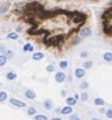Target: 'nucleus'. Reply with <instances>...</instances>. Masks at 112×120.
<instances>
[{
  "mask_svg": "<svg viewBox=\"0 0 112 120\" xmlns=\"http://www.w3.org/2000/svg\"><path fill=\"white\" fill-rule=\"evenodd\" d=\"M44 9H45L44 5L41 4V3H37V2H31V3H27V4L24 6L23 11H26L25 13H31V12H34L35 14H37L38 11H41V10H44Z\"/></svg>",
  "mask_w": 112,
  "mask_h": 120,
  "instance_id": "obj_1",
  "label": "nucleus"
},
{
  "mask_svg": "<svg viewBox=\"0 0 112 120\" xmlns=\"http://www.w3.org/2000/svg\"><path fill=\"white\" fill-rule=\"evenodd\" d=\"M27 33L30 35H38L41 33H50V31L47 30V29H37V28H29L27 30Z\"/></svg>",
  "mask_w": 112,
  "mask_h": 120,
  "instance_id": "obj_2",
  "label": "nucleus"
},
{
  "mask_svg": "<svg viewBox=\"0 0 112 120\" xmlns=\"http://www.w3.org/2000/svg\"><path fill=\"white\" fill-rule=\"evenodd\" d=\"M66 74L65 73H63V72H58L57 74H56L55 76V79H56V81H57L58 83H63L66 80Z\"/></svg>",
  "mask_w": 112,
  "mask_h": 120,
  "instance_id": "obj_3",
  "label": "nucleus"
},
{
  "mask_svg": "<svg viewBox=\"0 0 112 120\" xmlns=\"http://www.w3.org/2000/svg\"><path fill=\"white\" fill-rule=\"evenodd\" d=\"M10 103L12 105L16 106V107H25V103L20 101V100H17V99H14V98H11L10 99Z\"/></svg>",
  "mask_w": 112,
  "mask_h": 120,
  "instance_id": "obj_4",
  "label": "nucleus"
},
{
  "mask_svg": "<svg viewBox=\"0 0 112 120\" xmlns=\"http://www.w3.org/2000/svg\"><path fill=\"white\" fill-rule=\"evenodd\" d=\"M85 76V70L83 68H77L75 70V77L78 79H81Z\"/></svg>",
  "mask_w": 112,
  "mask_h": 120,
  "instance_id": "obj_5",
  "label": "nucleus"
},
{
  "mask_svg": "<svg viewBox=\"0 0 112 120\" xmlns=\"http://www.w3.org/2000/svg\"><path fill=\"white\" fill-rule=\"evenodd\" d=\"M80 34L81 36H90L92 34V30L89 27H84L80 30Z\"/></svg>",
  "mask_w": 112,
  "mask_h": 120,
  "instance_id": "obj_6",
  "label": "nucleus"
},
{
  "mask_svg": "<svg viewBox=\"0 0 112 120\" xmlns=\"http://www.w3.org/2000/svg\"><path fill=\"white\" fill-rule=\"evenodd\" d=\"M72 111H73V108H72V106L68 105V106H65L64 108L61 109V113L63 115H68V114H71Z\"/></svg>",
  "mask_w": 112,
  "mask_h": 120,
  "instance_id": "obj_7",
  "label": "nucleus"
},
{
  "mask_svg": "<svg viewBox=\"0 0 112 120\" xmlns=\"http://www.w3.org/2000/svg\"><path fill=\"white\" fill-rule=\"evenodd\" d=\"M103 60L105 62H107V63L112 62V52H104L103 54Z\"/></svg>",
  "mask_w": 112,
  "mask_h": 120,
  "instance_id": "obj_8",
  "label": "nucleus"
},
{
  "mask_svg": "<svg viewBox=\"0 0 112 120\" xmlns=\"http://www.w3.org/2000/svg\"><path fill=\"white\" fill-rule=\"evenodd\" d=\"M66 103H67V105H70V106H74L77 104V99L75 97H68L66 99Z\"/></svg>",
  "mask_w": 112,
  "mask_h": 120,
  "instance_id": "obj_9",
  "label": "nucleus"
},
{
  "mask_svg": "<svg viewBox=\"0 0 112 120\" xmlns=\"http://www.w3.org/2000/svg\"><path fill=\"white\" fill-rule=\"evenodd\" d=\"M25 97L28 99H34L35 98V93L34 90H27L25 92Z\"/></svg>",
  "mask_w": 112,
  "mask_h": 120,
  "instance_id": "obj_10",
  "label": "nucleus"
},
{
  "mask_svg": "<svg viewBox=\"0 0 112 120\" xmlns=\"http://www.w3.org/2000/svg\"><path fill=\"white\" fill-rule=\"evenodd\" d=\"M45 55L42 54V52H35V54H34V56H32V60H34V61H39V60L44 59Z\"/></svg>",
  "mask_w": 112,
  "mask_h": 120,
  "instance_id": "obj_11",
  "label": "nucleus"
},
{
  "mask_svg": "<svg viewBox=\"0 0 112 120\" xmlns=\"http://www.w3.org/2000/svg\"><path fill=\"white\" fill-rule=\"evenodd\" d=\"M44 106H45V109L51 110L52 108V106H54V104H52V102L51 101V100H45V103H44Z\"/></svg>",
  "mask_w": 112,
  "mask_h": 120,
  "instance_id": "obj_12",
  "label": "nucleus"
},
{
  "mask_svg": "<svg viewBox=\"0 0 112 120\" xmlns=\"http://www.w3.org/2000/svg\"><path fill=\"white\" fill-rule=\"evenodd\" d=\"M104 100L102 98H95L94 99V104L96 106H103L104 105Z\"/></svg>",
  "mask_w": 112,
  "mask_h": 120,
  "instance_id": "obj_13",
  "label": "nucleus"
},
{
  "mask_svg": "<svg viewBox=\"0 0 112 120\" xmlns=\"http://www.w3.org/2000/svg\"><path fill=\"white\" fill-rule=\"evenodd\" d=\"M9 8V4H3L0 6V13H2V14H4L5 12H7Z\"/></svg>",
  "mask_w": 112,
  "mask_h": 120,
  "instance_id": "obj_14",
  "label": "nucleus"
},
{
  "mask_svg": "<svg viewBox=\"0 0 112 120\" xmlns=\"http://www.w3.org/2000/svg\"><path fill=\"white\" fill-rule=\"evenodd\" d=\"M23 51L24 52H32L34 51V46H32L30 44H25L23 46Z\"/></svg>",
  "mask_w": 112,
  "mask_h": 120,
  "instance_id": "obj_15",
  "label": "nucleus"
},
{
  "mask_svg": "<svg viewBox=\"0 0 112 120\" xmlns=\"http://www.w3.org/2000/svg\"><path fill=\"white\" fill-rule=\"evenodd\" d=\"M7 38L9 39H17L18 38V34L16 32H10L7 34Z\"/></svg>",
  "mask_w": 112,
  "mask_h": 120,
  "instance_id": "obj_16",
  "label": "nucleus"
},
{
  "mask_svg": "<svg viewBox=\"0 0 112 120\" xmlns=\"http://www.w3.org/2000/svg\"><path fill=\"white\" fill-rule=\"evenodd\" d=\"M16 77L17 76H16L15 73H12V72H9L6 74V78L8 80H14V79H16Z\"/></svg>",
  "mask_w": 112,
  "mask_h": 120,
  "instance_id": "obj_17",
  "label": "nucleus"
},
{
  "mask_svg": "<svg viewBox=\"0 0 112 120\" xmlns=\"http://www.w3.org/2000/svg\"><path fill=\"white\" fill-rule=\"evenodd\" d=\"M92 66H93V62H92V61H86L83 64L84 69H91Z\"/></svg>",
  "mask_w": 112,
  "mask_h": 120,
  "instance_id": "obj_18",
  "label": "nucleus"
},
{
  "mask_svg": "<svg viewBox=\"0 0 112 120\" xmlns=\"http://www.w3.org/2000/svg\"><path fill=\"white\" fill-rule=\"evenodd\" d=\"M59 66H60V68H61V69L66 70V69L68 68L69 64H68V62H67V61H61V62H60V64H59Z\"/></svg>",
  "mask_w": 112,
  "mask_h": 120,
  "instance_id": "obj_19",
  "label": "nucleus"
},
{
  "mask_svg": "<svg viewBox=\"0 0 112 120\" xmlns=\"http://www.w3.org/2000/svg\"><path fill=\"white\" fill-rule=\"evenodd\" d=\"M6 99H7V93H6V92H4V91L0 92V102H3V101H5Z\"/></svg>",
  "mask_w": 112,
  "mask_h": 120,
  "instance_id": "obj_20",
  "label": "nucleus"
},
{
  "mask_svg": "<svg viewBox=\"0 0 112 120\" xmlns=\"http://www.w3.org/2000/svg\"><path fill=\"white\" fill-rule=\"evenodd\" d=\"M89 98V95H88V93L87 92H83V93H81V100L83 102H86L87 100Z\"/></svg>",
  "mask_w": 112,
  "mask_h": 120,
  "instance_id": "obj_21",
  "label": "nucleus"
},
{
  "mask_svg": "<svg viewBox=\"0 0 112 120\" xmlns=\"http://www.w3.org/2000/svg\"><path fill=\"white\" fill-rule=\"evenodd\" d=\"M7 62V58L5 56H0V66H4Z\"/></svg>",
  "mask_w": 112,
  "mask_h": 120,
  "instance_id": "obj_22",
  "label": "nucleus"
},
{
  "mask_svg": "<svg viewBox=\"0 0 112 120\" xmlns=\"http://www.w3.org/2000/svg\"><path fill=\"white\" fill-rule=\"evenodd\" d=\"M89 83L88 82H86V81H83L81 83V85H80V88L81 89H83V90H85V89H88L89 88Z\"/></svg>",
  "mask_w": 112,
  "mask_h": 120,
  "instance_id": "obj_23",
  "label": "nucleus"
},
{
  "mask_svg": "<svg viewBox=\"0 0 112 120\" xmlns=\"http://www.w3.org/2000/svg\"><path fill=\"white\" fill-rule=\"evenodd\" d=\"M105 116L108 118V119H112V109H107L105 111Z\"/></svg>",
  "mask_w": 112,
  "mask_h": 120,
  "instance_id": "obj_24",
  "label": "nucleus"
},
{
  "mask_svg": "<svg viewBox=\"0 0 112 120\" xmlns=\"http://www.w3.org/2000/svg\"><path fill=\"white\" fill-rule=\"evenodd\" d=\"M35 120H47L48 119V117L45 115H42V114H38V115H37L35 117H34Z\"/></svg>",
  "mask_w": 112,
  "mask_h": 120,
  "instance_id": "obj_25",
  "label": "nucleus"
},
{
  "mask_svg": "<svg viewBox=\"0 0 112 120\" xmlns=\"http://www.w3.org/2000/svg\"><path fill=\"white\" fill-rule=\"evenodd\" d=\"M27 113H28V115H34L35 113H37V109L34 108V107H29Z\"/></svg>",
  "mask_w": 112,
  "mask_h": 120,
  "instance_id": "obj_26",
  "label": "nucleus"
},
{
  "mask_svg": "<svg viewBox=\"0 0 112 120\" xmlns=\"http://www.w3.org/2000/svg\"><path fill=\"white\" fill-rule=\"evenodd\" d=\"M79 42H81V38H78V36H77V38H75L74 41H72V45H77Z\"/></svg>",
  "mask_w": 112,
  "mask_h": 120,
  "instance_id": "obj_27",
  "label": "nucleus"
},
{
  "mask_svg": "<svg viewBox=\"0 0 112 120\" xmlns=\"http://www.w3.org/2000/svg\"><path fill=\"white\" fill-rule=\"evenodd\" d=\"M88 55H89V52L87 51H83V52H80V56H81V58H87Z\"/></svg>",
  "mask_w": 112,
  "mask_h": 120,
  "instance_id": "obj_28",
  "label": "nucleus"
},
{
  "mask_svg": "<svg viewBox=\"0 0 112 120\" xmlns=\"http://www.w3.org/2000/svg\"><path fill=\"white\" fill-rule=\"evenodd\" d=\"M12 56H13V54H12L11 51H6V52H5V56H6V58L10 59V58H12Z\"/></svg>",
  "mask_w": 112,
  "mask_h": 120,
  "instance_id": "obj_29",
  "label": "nucleus"
},
{
  "mask_svg": "<svg viewBox=\"0 0 112 120\" xmlns=\"http://www.w3.org/2000/svg\"><path fill=\"white\" fill-rule=\"evenodd\" d=\"M54 70H55V68H54V66H52V65H49V66H47V71H48V72L52 73V72H54Z\"/></svg>",
  "mask_w": 112,
  "mask_h": 120,
  "instance_id": "obj_30",
  "label": "nucleus"
},
{
  "mask_svg": "<svg viewBox=\"0 0 112 120\" xmlns=\"http://www.w3.org/2000/svg\"><path fill=\"white\" fill-rule=\"evenodd\" d=\"M66 94H67V92H66L65 90H62V91H61V95H62V97H65Z\"/></svg>",
  "mask_w": 112,
  "mask_h": 120,
  "instance_id": "obj_31",
  "label": "nucleus"
},
{
  "mask_svg": "<svg viewBox=\"0 0 112 120\" xmlns=\"http://www.w3.org/2000/svg\"><path fill=\"white\" fill-rule=\"evenodd\" d=\"M70 119H79V117H78V115H72Z\"/></svg>",
  "mask_w": 112,
  "mask_h": 120,
  "instance_id": "obj_32",
  "label": "nucleus"
},
{
  "mask_svg": "<svg viewBox=\"0 0 112 120\" xmlns=\"http://www.w3.org/2000/svg\"><path fill=\"white\" fill-rule=\"evenodd\" d=\"M105 111H106V110H105L104 108H101V109L99 110V112H100V113H105Z\"/></svg>",
  "mask_w": 112,
  "mask_h": 120,
  "instance_id": "obj_33",
  "label": "nucleus"
},
{
  "mask_svg": "<svg viewBox=\"0 0 112 120\" xmlns=\"http://www.w3.org/2000/svg\"><path fill=\"white\" fill-rule=\"evenodd\" d=\"M74 97H75L76 99H77V100H78V99H79V95H77V94H76V95L74 96Z\"/></svg>",
  "mask_w": 112,
  "mask_h": 120,
  "instance_id": "obj_34",
  "label": "nucleus"
},
{
  "mask_svg": "<svg viewBox=\"0 0 112 120\" xmlns=\"http://www.w3.org/2000/svg\"><path fill=\"white\" fill-rule=\"evenodd\" d=\"M17 31H21V27H17Z\"/></svg>",
  "mask_w": 112,
  "mask_h": 120,
  "instance_id": "obj_35",
  "label": "nucleus"
}]
</instances>
